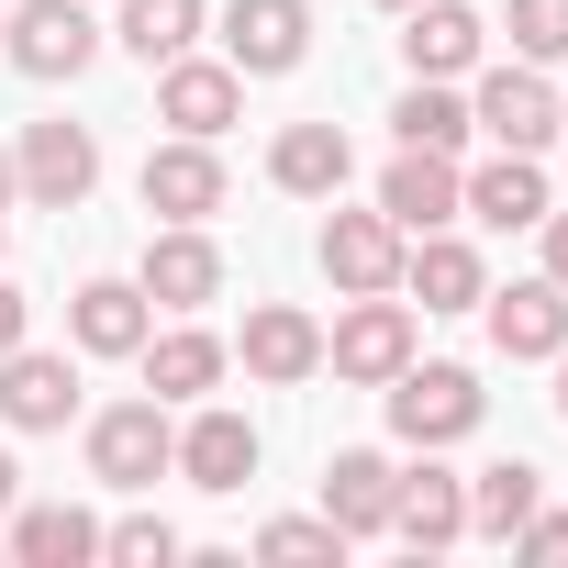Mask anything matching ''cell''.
<instances>
[{
    "instance_id": "obj_29",
    "label": "cell",
    "mask_w": 568,
    "mask_h": 568,
    "mask_svg": "<svg viewBox=\"0 0 568 568\" xmlns=\"http://www.w3.org/2000/svg\"><path fill=\"white\" fill-rule=\"evenodd\" d=\"M101 557H123V568H168V557H179V524L123 513V524H101Z\"/></svg>"
},
{
    "instance_id": "obj_20",
    "label": "cell",
    "mask_w": 568,
    "mask_h": 568,
    "mask_svg": "<svg viewBox=\"0 0 568 568\" xmlns=\"http://www.w3.org/2000/svg\"><path fill=\"white\" fill-rule=\"evenodd\" d=\"M479 45H490V23L468 12V0H413V23H402L413 79H468V68H479Z\"/></svg>"
},
{
    "instance_id": "obj_3",
    "label": "cell",
    "mask_w": 568,
    "mask_h": 568,
    "mask_svg": "<svg viewBox=\"0 0 568 568\" xmlns=\"http://www.w3.org/2000/svg\"><path fill=\"white\" fill-rule=\"evenodd\" d=\"M379 402H390V435H402V446H457V435H479V379H468V368H402V379H379Z\"/></svg>"
},
{
    "instance_id": "obj_6",
    "label": "cell",
    "mask_w": 568,
    "mask_h": 568,
    "mask_svg": "<svg viewBox=\"0 0 568 568\" xmlns=\"http://www.w3.org/2000/svg\"><path fill=\"white\" fill-rule=\"evenodd\" d=\"M313 57V12L302 0H234L223 12V68L234 79H291Z\"/></svg>"
},
{
    "instance_id": "obj_36",
    "label": "cell",
    "mask_w": 568,
    "mask_h": 568,
    "mask_svg": "<svg viewBox=\"0 0 568 568\" xmlns=\"http://www.w3.org/2000/svg\"><path fill=\"white\" fill-rule=\"evenodd\" d=\"M557 413H568V346H557Z\"/></svg>"
},
{
    "instance_id": "obj_17",
    "label": "cell",
    "mask_w": 568,
    "mask_h": 568,
    "mask_svg": "<svg viewBox=\"0 0 568 568\" xmlns=\"http://www.w3.org/2000/svg\"><path fill=\"white\" fill-rule=\"evenodd\" d=\"M390 490H402V468L379 457V446H346L335 468H324V524L357 546V535H390Z\"/></svg>"
},
{
    "instance_id": "obj_38",
    "label": "cell",
    "mask_w": 568,
    "mask_h": 568,
    "mask_svg": "<svg viewBox=\"0 0 568 568\" xmlns=\"http://www.w3.org/2000/svg\"><path fill=\"white\" fill-rule=\"evenodd\" d=\"M379 12H413V0H379Z\"/></svg>"
},
{
    "instance_id": "obj_19",
    "label": "cell",
    "mask_w": 568,
    "mask_h": 568,
    "mask_svg": "<svg viewBox=\"0 0 568 568\" xmlns=\"http://www.w3.org/2000/svg\"><path fill=\"white\" fill-rule=\"evenodd\" d=\"M346 168H357L346 123H278V145H267V179L291 190V201H335V190H346Z\"/></svg>"
},
{
    "instance_id": "obj_21",
    "label": "cell",
    "mask_w": 568,
    "mask_h": 568,
    "mask_svg": "<svg viewBox=\"0 0 568 568\" xmlns=\"http://www.w3.org/2000/svg\"><path fill=\"white\" fill-rule=\"evenodd\" d=\"M68 335H79V357H134L156 335V302L134 291V278H90V291L68 302Z\"/></svg>"
},
{
    "instance_id": "obj_18",
    "label": "cell",
    "mask_w": 568,
    "mask_h": 568,
    "mask_svg": "<svg viewBox=\"0 0 568 568\" xmlns=\"http://www.w3.org/2000/svg\"><path fill=\"white\" fill-rule=\"evenodd\" d=\"M402 291H413L424 313H479V291H490V278H479V245H457L446 223L413 234V245H402Z\"/></svg>"
},
{
    "instance_id": "obj_10",
    "label": "cell",
    "mask_w": 568,
    "mask_h": 568,
    "mask_svg": "<svg viewBox=\"0 0 568 568\" xmlns=\"http://www.w3.org/2000/svg\"><path fill=\"white\" fill-rule=\"evenodd\" d=\"M134 291L156 302V313H201L212 291H223V245L201 234V223H168V234H145V278Z\"/></svg>"
},
{
    "instance_id": "obj_4",
    "label": "cell",
    "mask_w": 568,
    "mask_h": 568,
    "mask_svg": "<svg viewBox=\"0 0 568 568\" xmlns=\"http://www.w3.org/2000/svg\"><path fill=\"white\" fill-rule=\"evenodd\" d=\"M0 57L23 79H79L101 57V23H90V0H23V12L0 23Z\"/></svg>"
},
{
    "instance_id": "obj_31",
    "label": "cell",
    "mask_w": 568,
    "mask_h": 568,
    "mask_svg": "<svg viewBox=\"0 0 568 568\" xmlns=\"http://www.w3.org/2000/svg\"><path fill=\"white\" fill-rule=\"evenodd\" d=\"M513 57H535V68L568 57V0H513Z\"/></svg>"
},
{
    "instance_id": "obj_5",
    "label": "cell",
    "mask_w": 568,
    "mask_h": 568,
    "mask_svg": "<svg viewBox=\"0 0 568 568\" xmlns=\"http://www.w3.org/2000/svg\"><path fill=\"white\" fill-rule=\"evenodd\" d=\"M324 368H335V379H357V390L402 379V368H413V313H402L390 291H357V313L324 335Z\"/></svg>"
},
{
    "instance_id": "obj_30",
    "label": "cell",
    "mask_w": 568,
    "mask_h": 568,
    "mask_svg": "<svg viewBox=\"0 0 568 568\" xmlns=\"http://www.w3.org/2000/svg\"><path fill=\"white\" fill-rule=\"evenodd\" d=\"M256 557H278V568H291V557H346V535H335L324 513H278V524L256 535Z\"/></svg>"
},
{
    "instance_id": "obj_25",
    "label": "cell",
    "mask_w": 568,
    "mask_h": 568,
    "mask_svg": "<svg viewBox=\"0 0 568 568\" xmlns=\"http://www.w3.org/2000/svg\"><path fill=\"white\" fill-rule=\"evenodd\" d=\"M134 357H145V390H156V402H201V390L223 379V346H212L201 324H179V335H145Z\"/></svg>"
},
{
    "instance_id": "obj_1",
    "label": "cell",
    "mask_w": 568,
    "mask_h": 568,
    "mask_svg": "<svg viewBox=\"0 0 568 568\" xmlns=\"http://www.w3.org/2000/svg\"><path fill=\"white\" fill-rule=\"evenodd\" d=\"M179 468V424H168V402H112L101 424H90V479H112V490H156Z\"/></svg>"
},
{
    "instance_id": "obj_8",
    "label": "cell",
    "mask_w": 568,
    "mask_h": 568,
    "mask_svg": "<svg viewBox=\"0 0 568 568\" xmlns=\"http://www.w3.org/2000/svg\"><path fill=\"white\" fill-rule=\"evenodd\" d=\"M390 535H402L413 557H435V546L468 535V479L435 468V446H413V468H402V490H390Z\"/></svg>"
},
{
    "instance_id": "obj_14",
    "label": "cell",
    "mask_w": 568,
    "mask_h": 568,
    "mask_svg": "<svg viewBox=\"0 0 568 568\" xmlns=\"http://www.w3.org/2000/svg\"><path fill=\"white\" fill-rule=\"evenodd\" d=\"M245 368H256L267 390H302V379L324 368V324H313L302 302H256V313H245Z\"/></svg>"
},
{
    "instance_id": "obj_11",
    "label": "cell",
    "mask_w": 568,
    "mask_h": 568,
    "mask_svg": "<svg viewBox=\"0 0 568 568\" xmlns=\"http://www.w3.org/2000/svg\"><path fill=\"white\" fill-rule=\"evenodd\" d=\"M313 256H324V278H335L346 302H357V291H402V223H390V212H335Z\"/></svg>"
},
{
    "instance_id": "obj_32",
    "label": "cell",
    "mask_w": 568,
    "mask_h": 568,
    "mask_svg": "<svg viewBox=\"0 0 568 568\" xmlns=\"http://www.w3.org/2000/svg\"><path fill=\"white\" fill-rule=\"evenodd\" d=\"M513 546H524V557H568V513H546V501H535V513L513 524Z\"/></svg>"
},
{
    "instance_id": "obj_22",
    "label": "cell",
    "mask_w": 568,
    "mask_h": 568,
    "mask_svg": "<svg viewBox=\"0 0 568 568\" xmlns=\"http://www.w3.org/2000/svg\"><path fill=\"white\" fill-rule=\"evenodd\" d=\"M490 302V346L501 357H557L568 346V291L557 278H513V291H479Z\"/></svg>"
},
{
    "instance_id": "obj_39",
    "label": "cell",
    "mask_w": 568,
    "mask_h": 568,
    "mask_svg": "<svg viewBox=\"0 0 568 568\" xmlns=\"http://www.w3.org/2000/svg\"><path fill=\"white\" fill-rule=\"evenodd\" d=\"M557 134H568V101H557Z\"/></svg>"
},
{
    "instance_id": "obj_24",
    "label": "cell",
    "mask_w": 568,
    "mask_h": 568,
    "mask_svg": "<svg viewBox=\"0 0 568 568\" xmlns=\"http://www.w3.org/2000/svg\"><path fill=\"white\" fill-rule=\"evenodd\" d=\"M12 557H23V568H90V557H101V524H90L79 501H34V513L12 501Z\"/></svg>"
},
{
    "instance_id": "obj_2",
    "label": "cell",
    "mask_w": 568,
    "mask_h": 568,
    "mask_svg": "<svg viewBox=\"0 0 568 568\" xmlns=\"http://www.w3.org/2000/svg\"><path fill=\"white\" fill-rule=\"evenodd\" d=\"M90 179H101V134H90V123H34V134L12 145V190H23L34 212H79Z\"/></svg>"
},
{
    "instance_id": "obj_27",
    "label": "cell",
    "mask_w": 568,
    "mask_h": 568,
    "mask_svg": "<svg viewBox=\"0 0 568 568\" xmlns=\"http://www.w3.org/2000/svg\"><path fill=\"white\" fill-rule=\"evenodd\" d=\"M390 123H402V145H435V156H457V145H468V134H479V123H468V101H457V90H446V79H413V90H402V112H390Z\"/></svg>"
},
{
    "instance_id": "obj_35",
    "label": "cell",
    "mask_w": 568,
    "mask_h": 568,
    "mask_svg": "<svg viewBox=\"0 0 568 568\" xmlns=\"http://www.w3.org/2000/svg\"><path fill=\"white\" fill-rule=\"evenodd\" d=\"M12 501H23V468H12V446H0V524H12Z\"/></svg>"
},
{
    "instance_id": "obj_23",
    "label": "cell",
    "mask_w": 568,
    "mask_h": 568,
    "mask_svg": "<svg viewBox=\"0 0 568 568\" xmlns=\"http://www.w3.org/2000/svg\"><path fill=\"white\" fill-rule=\"evenodd\" d=\"M457 190H468V212H479V223H501V234H513V223H546V201H557V190H546V168H535V156H513V145H501L490 168H457Z\"/></svg>"
},
{
    "instance_id": "obj_15",
    "label": "cell",
    "mask_w": 568,
    "mask_h": 568,
    "mask_svg": "<svg viewBox=\"0 0 568 568\" xmlns=\"http://www.w3.org/2000/svg\"><path fill=\"white\" fill-rule=\"evenodd\" d=\"M156 112H168L179 134H223V123L245 112V79H234L223 57H168V68H156Z\"/></svg>"
},
{
    "instance_id": "obj_33",
    "label": "cell",
    "mask_w": 568,
    "mask_h": 568,
    "mask_svg": "<svg viewBox=\"0 0 568 568\" xmlns=\"http://www.w3.org/2000/svg\"><path fill=\"white\" fill-rule=\"evenodd\" d=\"M546 278L568 291V201H546Z\"/></svg>"
},
{
    "instance_id": "obj_28",
    "label": "cell",
    "mask_w": 568,
    "mask_h": 568,
    "mask_svg": "<svg viewBox=\"0 0 568 568\" xmlns=\"http://www.w3.org/2000/svg\"><path fill=\"white\" fill-rule=\"evenodd\" d=\"M123 45H134L145 68L190 57V45H201V0H123Z\"/></svg>"
},
{
    "instance_id": "obj_34",
    "label": "cell",
    "mask_w": 568,
    "mask_h": 568,
    "mask_svg": "<svg viewBox=\"0 0 568 568\" xmlns=\"http://www.w3.org/2000/svg\"><path fill=\"white\" fill-rule=\"evenodd\" d=\"M12 346H23V291L0 278V357H12Z\"/></svg>"
},
{
    "instance_id": "obj_12",
    "label": "cell",
    "mask_w": 568,
    "mask_h": 568,
    "mask_svg": "<svg viewBox=\"0 0 568 568\" xmlns=\"http://www.w3.org/2000/svg\"><path fill=\"white\" fill-rule=\"evenodd\" d=\"M68 413H79V368L68 357H45V346L0 357V424H12V435H57Z\"/></svg>"
},
{
    "instance_id": "obj_7",
    "label": "cell",
    "mask_w": 568,
    "mask_h": 568,
    "mask_svg": "<svg viewBox=\"0 0 568 568\" xmlns=\"http://www.w3.org/2000/svg\"><path fill=\"white\" fill-rule=\"evenodd\" d=\"M468 123H479L490 145H513V156H546V134H557V90L535 79V57H513V68H490V79H479Z\"/></svg>"
},
{
    "instance_id": "obj_9",
    "label": "cell",
    "mask_w": 568,
    "mask_h": 568,
    "mask_svg": "<svg viewBox=\"0 0 568 568\" xmlns=\"http://www.w3.org/2000/svg\"><path fill=\"white\" fill-rule=\"evenodd\" d=\"M134 190H145V212H156V223H212V212H223V156H212V134L156 145Z\"/></svg>"
},
{
    "instance_id": "obj_26",
    "label": "cell",
    "mask_w": 568,
    "mask_h": 568,
    "mask_svg": "<svg viewBox=\"0 0 568 568\" xmlns=\"http://www.w3.org/2000/svg\"><path fill=\"white\" fill-rule=\"evenodd\" d=\"M535 501H546V479H535L524 457H501V468L468 479V535H501V546H513V524H524Z\"/></svg>"
},
{
    "instance_id": "obj_16",
    "label": "cell",
    "mask_w": 568,
    "mask_h": 568,
    "mask_svg": "<svg viewBox=\"0 0 568 568\" xmlns=\"http://www.w3.org/2000/svg\"><path fill=\"white\" fill-rule=\"evenodd\" d=\"M179 479L212 490V501L245 490V479H256V424H245V413H190V424H179Z\"/></svg>"
},
{
    "instance_id": "obj_37",
    "label": "cell",
    "mask_w": 568,
    "mask_h": 568,
    "mask_svg": "<svg viewBox=\"0 0 568 568\" xmlns=\"http://www.w3.org/2000/svg\"><path fill=\"white\" fill-rule=\"evenodd\" d=\"M0 201H12V156H0Z\"/></svg>"
},
{
    "instance_id": "obj_13",
    "label": "cell",
    "mask_w": 568,
    "mask_h": 568,
    "mask_svg": "<svg viewBox=\"0 0 568 568\" xmlns=\"http://www.w3.org/2000/svg\"><path fill=\"white\" fill-rule=\"evenodd\" d=\"M379 212H390L402 234H435V223H457V212H468V190H457V156H435V145H402V156H390V179H379Z\"/></svg>"
}]
</instances>
